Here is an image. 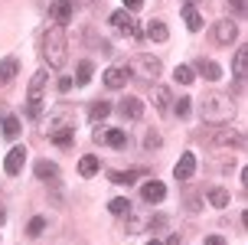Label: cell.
<instances>
[{
  "label": "cell",
  "instance_id": "obj_24",
  "mask_svg": "<svg viewBox=\"0 0 248 245\" xmlns=\"http://www.w3.org/2000/svg\"><path fill=\"white\" fill-rule=\"evenodd\" d=\"M173 79L180 82V85H193V82H196V72H193V65H176Z\"/></svg>",
  "mask_w": 248,
  "mask_h": 245
},
{
  "label": "cell",
  "instance_id": "obj_31",
  "mask_svg": "<svg viewBox=\"0 0 248 245\" xmlns=\"http://www.w3.org/2000/svg\"><path fill=\"white\" fill-rule=\"evenodd\" d=\"M173 111L180 114V118H186V114L193 111V98H180V101H173Z\"/></svg>",
  "mask_w": 248,
  "mask_h": 245
},
{
  "label": "cell",
  "instance_id": "obj_37",
  "mask_svg": "<svg viewBox=\"0 0 248 245\" xmlns=\"http://www.w3.org/2000/svg\"><path fill=\"white\" fill-rule=\"evenodd\" d=\"M232 7H235V13H245V0H229Z\"/></svg>",
  "mask_w": 248,
  "mask_h": 245
},
{
  "label": "cell",
  "instance_id": "obj_36",
  "mask_svg": "<svg viewBox=\"0 0 248 245\" xmlns=\"http://www.w3.org/2000/svg\"><path fill=\"white\" fill-rule=\"evenodd\" d=\"M206 245H225L222 235H206Z\"/></svg>",
  "mask_w": 248,
  "mask_h": 245
},
{
  "label": "cell",
  "instance_id": "obj_13",
  "mask_svg": "<svg viewBox=\"0 0 248 245\" xmlns=\"http://www.w3.org/2000/svg\"><path fill=\"white\" fill-rule=\"evenodd\" d=\"M140 196H144V203H160L163 196H167V186H163L160 180H147L144 190H140Z\"/></svg>",
  "mask_w": 248,
  "mask_h": 245
},
{
  "label": "cell",
  "instance_id": "obj_15",
  "mask_svg": "<svg viewBox=\"0 0 248 245\" xmlns=\"http://www.w3.org/2000/svg\"><path fill=\"white\" fill-rule=\"evenodd\" d=\"M16 72H20V62L13 59V56H7V59L0 62V85H10L13 79H16Z\"/></svg>",
  "mask_w": 248,
  "mask_h": 245
},
{
  "label": "cell",
  "instance_id": "obj_23",
  "mask_svg": "<svg viewBox=\"0 0 248 245\" xmlns=\"http://www.w3.org/2000/svg\"><path fill=\"white\" fill-rule=\"evenodd\" d=\"M124 82H127V72H124V69H108V72H105V85L108 88H121Z\"/></svg>",
  "mask_w": 248,
  "mask_h": 245
},
{
  "label": "cell",
  "instance_id": "obj_8",
  "mask_svg": "<svg viewBox=\"0 0 248 245\" xmlns=\"http://www.w3.org/2000/svg\"><path fill=\"white\" fill-rule=\"evenodd\" d=\"M118 111H121L127 121H137V118L144 114V101H140V98H134V95H127V98H121V101H118Z\"/></svg>",
  "mask_w": 248,
  "mask_h": 245
},
{
  "label": "cell",
  "instance_id": "obj_17",
  "mask_svg": "<svg viewBox=\"0 0 248 245\" xmlns=\"http://www.w3.org/2000/svg\"><path fill=\"white\" fill-rule=\"evenodd\" d=\"M183 23H186L189 33H199V30H202V16H199L196 7H183Z\"/></svg>",
  "mask_w": 248,
  "mask_h": 245
},
{
  "label": "cell",
  "instance_id": "obj_25",
  "mask_svg": "<svg viewBox=\"0 0 248 245\" xmlns=\"http://www.w3.org/2000/svg\"><path fill=\"white\" fill-rule=\"evenodd\" d=\"M108 114H111V105H108V101H95L92 111H88V118H92V121H105Z\"/></svg>",
  "mask_w": 248,
  "mask_h": 245
},
{
  "label": "cell",
  "instance_id": "obj_38",
  "mask_svg": "<svg viewBox=\"0 0 248 245\" xmlns=\"http://www.w3.org/2000/svg\"><path fill=\"white\" fill-rule=\"evenodd\" d=\"M167 245H180V235H170V239H167Z\"/></svg>",
  "mask_w": 248,
  "mask_h": 245
},
{
  "label": "cell",
  "instance_id": "obj_4",
  "mask_svg": "<svg viewBox=\"0 0 248 245\" xmlns=\"http://www.w3.org/2000/svg\"><path fill=\"white\" fill-rule=\"evenodd\" d=\"M46 82H49V79H46V69H39V72L33 75V82H30V92H26V114H30V118H39V114H43V105H46V101H43Z\"/></svg>",
  "mask_w": 248,
  "mask_h": 245
},
{
  "label": "cell",
  "instance_id": "obj_32",
  "mask_svg": "<svg viewBox=\"0 0 248 245\" xmlns=\"http://www.w3.org/2000/svg\"><path fill=\"white\" fill-rule=\"evenodd\" d=\"M43 229H46V219H43V216H36V219L30 222V235H33V239H36V235L43 232Z\"/></svg>",
  "mask_w": 248,
  "mask_h": 245
},
{
  "label": "cell",
  "instance_id": "obj_40",
  "mask_svg": "<svg viewBox=\"0 0 248 245\" xmlns=\"http://www.w3.org/2000/svg\"><path fill=\"white\" fill-rule=\"evenodd\" d=\"M3 219H7V216H3V209H0V222H3Z\"/></svg>",
  "mask_w": 248,
  "mask_h": 245
},
{
  "label": "cell",
  "instance_id": "obj_21",
  "mask_svg": "<svg viewBox=\"0 0 248 245\" xmlns=\"http://www.w3.org/2000/svg\"><path fill=\"white\" fill-rule=\"evenodd\" d=\"M98 157H92V154H85V157L78 160V173H82V177H95V173H98Z\"/></svg>",
  "mask_w": 248,
  "mask_h": 245
},
{
  "label": "cell",
  "instance_id": "obj_33",
  "mask_svg": "<svg viewBox=\"0 0 248 245\" xmlns=\"http://www.w3.org/2000/svg\"><path fill=\"white\" fill-rule=\"evenodd\" d=\"M140 7H144V0H124V10H127V13L140 10Z\"/></svg>",
  "mask_w": 248,
  "mask_h": 245
},
{
  "label": "cell",
  "instance_id": "obj_29",
  "mask_svg": "<svg viewBox=\"0 0 248 245\" xmlns=\"http://www.w3.org/2000/svg\"><path fill=\"white\" fill-rule=\"evenodd\" d=\"M108 212H111V216H124V212H131V203L118 196V199H111V203H108Z\"/></svg>",
  "mask_w": 248,
  "mask_h": 245
},
{
  "label": "cell",
  "instance_id": "obj_26",
  "mask_svg": "<svg viewBox=\"0 0 248 245\" xmlns=\"http://www.w3.org/2000/svg\"><path fill=\"white\" fill-rule=\"evenodd\" d=\"M20 134V118L16 114H3V137H16Z\"/></svg>",
  "mask_w": 248,
  "mask_h": 245
},
{
  "label": "cell",
  "instance_id": "obj_11",
  "mask_svg": "<svg viewBox=\"0 0 248 245\" xmlns=\"http://www.w3.org/2000/svg\"><path fill=\"white\" fill-rule=\"evenodd\" d=\"M196 173V154H183V157L176 160V167H173V177L176 180H189Z\"/></svg>",
  "mask_w": 248,
  "mask_h": 245
},
{
  "label": "cell",
  "instance_id": "obj_16",
  "mask_svg": "<svg viewBox=\"0 0 248 245\" xmlns=\"http://www.w3.org/2000/svg\"><path fill=\"white\" fill-rule=\"evenodd\" d=\"M232 69H235L238 88H242V85H245V79H248V49H238V52H235V62H232Z\"/></svg>",
  "mask_w": 248,
  "mask_h": 245
},
{
  "label": "cell",
  "instance_id": "obj_6",
  "mask_svg": "<svg viewBox=\"0 0 248 245\" xmlns=\"http://www.w3.org/2000/svg\"><path fill=\"white\" fill-rule=\"evenodd\" d=\"M111 26L121 33V36H131V39H137V36H144L140 30H137V23H134V16L127 10H114L111 13Z\"/></svg>",
  "mask_w": 248,
  "mask_h": 245
},
{
  "label": "cell",
  "instance_id": "obj_10",
  "mask_svg": "<svg viewBox=\"0 0 248 245\" xmlns=\"http://www.w3.org/2000/svg\"><path fill=\"white\" fill-rule=\"evenodd\" d=\"M193 72H199L206 82H219L222 79V69H219V62H212V59H199L196 65H193Z\"/></svg>",
  "mask_w": 248,
  "mask_h": 245
},
{
  "label": "cell",
  "instance_id": "obj_12",
  "mask_svg": "<svg viewBox=\"0 0 248 245\" xmlns=\"http://www.w3.org/2000/svg\"><path fill=\"white\" fill-rule=\"evenodd\" d=\"M144 36H147L150 43H167V39H170V30H167L163 20H150L147 30H144Z\"/></svg>",
  "mask_w": 248,
  "mask_h": 245
},
{
  "label": "cell",
  "instance_id": "obj_22",
  "mask_svg": "<svg viewBox=\"0 0 248 245\" xmlns=\"http://www.w3.org/2000/svg\"><path fill=\"white\" fill-rule=\"evenodd\" d=\"M154 105H157V111H160V114H167V111H170V92H167L163 85L154 88Z\"/></svg>",
  "mask_w": 248,
  "mask_h": 245
},
{
  "label": "cell",
  "instance_id": "obj_39",
  "mask_svg": "<svg viewBox=\"0 0 248 245\" xmlns=\"http://www.w3.org/2000/svg\"><path fill=\"white\" fill-rule=\"evenodd\" d=\"M193 3H196V0H183V7H193Z\"/></svg>",
  "mask_w": 248,
  "mask_h": 245
},
{
  "label": "cell",
  "instance_id": "obj_35",
  "mask_svg": "<svg viewBox=\"0 0 248 245\" xmlns=\"http://www.w3.org/2000/svg\"><path fill=\"white\" fill-rule=\"evenodd\" d=\"M59 92H62V95L72 92V79H69V75H62V79H59Z\"/></svg>",
  "mask_w": 248,
  "mask_h": 245
},
{
  "label": "cell",
  "instance_id": "obj_20",
  "mask_svg": "<svg viewBox=\"0 0 248 245\" xmlns=\"http://www.w3.org/2000/svg\"><path fill=\"white\" fill-rule=\"evenodd\" d=\"M36 177L39 180H56V177H59V167H56L52 160H39L36 163Z\"/></svg>",
  "mask_w": 248,
  "mask_h": 245
},
{
  "label": "cell",
  "instance_id": "obj_7",
  "mask_svg": "<svg viewBox=\"0 0 248 245\" xmlns=\"http://www.w3.org/2000/svg\"><path fill=\"white\" fill-rule=\"evenodd\" d=\"M212 36H216V43H222V46H232L238 39V26L232 20H219V23L212 26Z\"/></svg>",
  "mask_w": 248,
  "mask_h": 245
},
{
  "label": "cell",
  "instance_id": "obj_19",
  "mask_svg": "<svg viewBox=\"0 0 248 245\" xmlns=\"http://www.w3.org/2000/svg\"><path fill=\"white\" fill-rule=\"evenodd\" d=\"M92 72H95V65L88 59H82L78 69H75V85H88V82H92Z\"/></svg>",
  "mask_w": 248,
  "mask_h": 245
},
{
  "label": "cell",
  "instance_id": "obj_14",
  "mask_svg": "<svg viewBox=\"0 0 248 245\" xmlns=\"http://www.w3.org/2000/svg\"><path fill=\"white\" fill-rule=\"evenodd\" d=\"M72 7H75V0H56L52 3V20L56 23H69L72 20Z\"/></svg>",
  "mask_w": 248,
  "mask_h": 245
},
{
  "label": "cell",
  "instance_id": "obj_3",
  "mask_svg": "<svg viewBox=\"0 0 248 245\" xmlns=\"http://www.w3.org/2000/svg\"><path fill=\"white\" fill-rule=\"evenodd\" d=\"M124 72L131 75V79H140V82H154V79H160V59L150 56V52H140V56H134V59L127 62Z\"/></svg>",
  "mask_w": 248,
  "mask_h": 245
},
{
  "label": "cell",
  "instance_id": "obj_27",
  "mask_svg": "<svg viewBox=\"0 0 248 245\" xmlns=\"http://www.w3.org/2000/svg\"><path fill=\"white\" fill-rule=\"evenodd\" d=\"M209 203L216 209H225V206H229V193H225L222 186H216V190H209Z\"/></svg>",
  "mask_w": 248,
  "mask_h": 245
},
{
  "label": "cell",
  "instance_id": "obj_34",
  "mask_svg": "<svg viewBox=\"0 0 248 245\" xmlns=\"http://www.w3.org/2000/svg\"><path fill=\"white\" fill-rule=\"evenodd\" d=\"M144 147H160V134H154V131H150V134L144 137Z\"/></svg>",
  "mask_w": 248,
  "mask_h": 245
},
{
  "label": "cell",
  "instance_id": "obj_18",
  "mask_svg": "<svg viewBox=\"0 0 248 245\" xmlns=\"http://www.w3.org/2000/svg\"><path fill=\"white\" fill-rule=\"evenodd\" d=\"M105 144L124 150V147H127V131H121V128H108V131H105Z\"/></svg>",
  "mask_w": 248,
  "mask_h": 245
},
{
  "label": "cell",
  "instance_id": "obj_28",
  "mask_svg": "<svg viewBox=\"0 0 248 245\" xmlns=\"http://www.w3.org/2000/svg\"><path fill=\"white\" fill-rule=\"evenodd\" d=\"M137 177H144V170H121V173H111V183H134Z\"/></svg>",
  "mask_w": 248,
  "mask_h": 245
},
{
  "label": "cell",
  "instance_id": "obj_30",
  "mask_svg": "<svg viewBox=\"0 0 248 245\" xmlns=\"http://www.w3.org/2000/svg\"><path fill=\"white\" fill-rule=\"evenodd\" d=\"M72 131H75V128H65V131H56V134H49V137L59 147H69V144H72Z\"/></svg>",
  "mask_w": 248,
  "mask_h": 245
},
{
  "label": "cell",
  "instance_id": "obj_41",
  "mask_svg": "<svg viewBox=\"0 0 248 245\" xmlns=\"http://www.w3.org/2000/svg\"><path fill=\"white\" fill-rule=\"evenodd\" d=\"M147 245H160V242H157V239H154V242H147Z\"/></svg>",
  "mask_w": 248,
  "mask_h": 245
},
{
  "label": "cell",
  "instance_id": "obj_5",
  "mask_svg": "<svg viewBox=\"0 0 248 245\" xmlns=\"http://www.w3.org/2000/svg\"><path fill=\"white\" fill-rule=\"evenodd\" d=\"M72 124H75L72 111L65 108V105H56V108H52V114H49V121L43 124V131H46V134H56V131H65V128H72Z\"/></svg>",
  "mask_w": 248,
  "mask_h": 245
},
{
  "label": "cell",
  "instance_id": "obj_2",
  "mask_svg": "<svg viewBox=\"0 0 248 245\" xmlns=\"http://www.w3.org/2000/svg\"><path fill=\"white\" fill-rule=\"evenodd\" d=\"M43 59L49 62L52 69H59L65 62V30H62V23H52L46 30V36H43Z\"/></svg>",
  "mask_w": 248,
  "mask_h": 245
},
{
  "label": "cell",
  "instance_id": "obj_1",
  "mask_svg": "<svg viewBox=\"0 0 248 245\" xmlns=\"http://www.w3.org/2000/svg\"><path fill=\"white\" fill-rule=\"evenodd\" d=\"M199 108H202V121L206 124H229L232 114H235V101L225 92H209Z\"/></svg>",
  "mask_w": 248,
  "mask_h": 245
},
{
  "label": "cell",
  "instance_id": "obj_9",
  "mask_svg": "<svg viewBox=\"0 0 248 245\" xmlns=\"http://www.w3.org/2000/svg\"><path fill=\"white\" fill-rule=\"evenodd\" d=\"M26 163V147H13L10 154H7V160H3V170L10 173V177H16V173L23 170Z\"/></svg>",
  "mask_w": 248,
  "mask_h": 245
}]
</instances>
